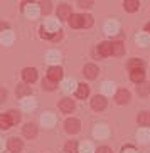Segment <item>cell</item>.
I'll list each match as a JSON object with an SVG mask.
<instances>
[{
	"label": "cell",
	"instance_id": "6da1fadb",
	"mask_svg": "<svg viewBox=\"0 0 150 153\" xmlns=\"http://www.w3.org/2000/svg\"><path fill=\"white\" fill-rule=\"evenodd\" d=\"M63 69L59 68V66H52V68H49V71H47V79L52 82H57L63 79Z\"/></svg>",
	"mask_w": 150,
	"mask_h": 153
},
{
	"label": "cell",
	"instance_id": "7a4b0ae2",
	"mask_svg": "<svg viewBox=\"0 0 150 153\" xmlns=\"http://www.w3.org/2000/svg\"><path fill=\"white\" fill-rule=\"evenodd\" d=\"M93 135H95V138H98V140L106 138V136L110 135L108 126H106V125H96V126H95V130H93Z\"/></svg>",
	"mask_w": 150,
	"mask_h": 153
},
{
	"label": "cell",
	"instance_id": "3957f363",
	"mask_svg": "<svg viewBox=\"0 0 150 153\" xmlns=\"http://www.w3.org/2000/svg\"><path fill=\"white\" fill-rule=\"evenodd\" d=\"M22 79L25 82H34L37 79V71L34 68H25L22 71Z\"/></svg>",
	"mask_w": 150,
	"mask_h": 153
},
{
	"label": "cell",
	"instance_id": "277c9868",
	"mask_svg": "<svg viewBox=\"0 0 150 153\" xmlns=\"http://www.w3.org/2000/svg\"><path fill=\"white\" fill-rule=\"evenodd\" d=\"M66 131L68 133H78L79 131V128H81V125H79V121H78L76 118H69V120H66Z\"/></svg>",
	"mask_w": 150,
	"mask_h": 153
},
{
	"label": "cell",
	"instance_id": "5b68a950",
	"mask_svg": "<svg viewBox=\"0 0 150 153\" xmlns=\"http://www.w3.org/2000/svg\"><path fill=\"white\" fill-rule=\"evenodd\" d=\"M91 108L96 109V111H101V109L106 108V99L103 96H95L91 99Z\"/></svg>",
	"mask_w": 150,
	"mask_h": 153
},
{
	"label": "cell",
	"instance_id": "8992f818",
	"mask_svg": "<svg viewBox=\"0 0 150 153\" xmlns=\"http://www.w3.org/2000/svg\"><path fill=\"white\" fill-rule=\"evenodd\" d=\"M130 79H132L133 82H137V84L143 82V79H145L143 69H133V71H130Z\"/></svg>",
	"mask_w": 150,
	"mask_h": 153
},
{
	"label": "cell",
	"instance_id": "52a82bcc",
	"mask_svg": "<svg viewBox=\"0 0 150 153\" xmlns=\"http://www.w3.org/2000/svg\"><path fill=\"white\" fill-rule=\"evenodd\" d=\"M7 146H9L10 152H14V153H19L20 150H22V140H19V138H9V143H7Z\"/></svg>",
	"mask_w": 150,
	"mask_h": 153
},
{
	"label": "cell",
	"instance_id": "ba28073f",
	"mask_svg": "<svg viewBox=\"0 0 150 153\" xmlns=\"http://www.w3.org/2000/svg\"><path fill=\"white\" fill-rule=\"evenodd\" d=\"M24 14L31 19H36L39 15V9L37 5H32V4H24Z\"/></svg>",
	"mask_w": 150,
	"mask_h": 153
},
{
	"label": "cell",
	"instance_id": "9c48e42d",
	"mask_svg": "<svg viewBox=\"0 0 150 153\" xmlns=\"http://www.w3.org/2000/svg\"><path fill=\"white\" fill-rule=\"evenodd\" d=\"M59 109L63 113H71L74 109V101L73 99H61V103H59Z\"/></svg>",
	"mask_w": 150,
	"mask_h": 153
},
{
	"label": "cell",
	"instance_id": "30bf717a",
	"mask_svg": "<svg viewBox=\"0 0 150 153\" xmlns=\"http://www.w3.org/2000/svg\"><path fill=\"white\" fill-rule=\"evenodd\" d=\"M118 29H120V25H118L116 20H108V22L105 24V32L108 36H115V34L118 32Z\"/></svg>",
	"mask_w": 150,
	"mask_h": 153
},
{
	"label": "cell",
	"instance_id": "8fae6325",
	"mask_svg": "<svg viewBox=\"0 0 150 153\" xmlns=\"http://www.w3.org/2000/svg\"><path fill=\"white\" fill-rule=\"evenodd\" d=\"M83 72H84V76H86L88 79H95V77L98 76V68H96L95 64H86Z\"/></svg>",
	"mask_w": 150,
	"mask_h": 153
},
{
	"label": "cell",
	"instance_id": "7c38bea8",
	"mask_svg": "<svg viewBox=\"0 0 150 153\" xmlns=\"http://www.w3.org/2000/svg\"><path fill=\"white\" fill-rule=\"evenodd\" d=\"M115 99H116L118 104H125V103L130 101V93H128L127 89H120L118 93H116V96H115Z\"/></svg>",
	"mask_w": 150,
	"mask_h": 153
},
{
	"label": "cell",
	"instance_id": "4fadbf2b",
	"mask_svg": "<svg viewBox=\"0 0 150 153\" xmlns=\"http://www.w3.org/2000/svg\"><path fill=\"white\" fill-rule=\"evenodd\" d=\"M69 15H71V7H69L68 4H61L59 7H57V17L59 19H69Z\"/></svg>",
	"mask_w": 150,
	"mask_h": 153
},
{
	"label": "cell",
	"instance_id": "5bb4252c",
	"mask_svg": "<svg viewBox=\"0 0 150 153\" xmlns=\"http://www.w3.org/2000/svg\"><path fill=\"white\" fill-rule=\"evenodd\" d=\"M12 41H14V34H12V30H4V32H0V42L4 45H9L12 44Z\"/></svg>",
	"mask_w": 150,
	"mask_h": 153
},
{
	"label": "cell",
	"instance_id": "9a60e30c",
	"mask_svg": "<svg viewBox=\"0 0 150 153\" xmlns=\"http://www.w3.org/2000/svg\"><path fill=\"white\" fill-rule=\"evenodd\" d=\"M135 42H137L138 45H142V47H145V45L150 44V36L147 34V32H140V34H137Z\"/></svg>",
	"mask_w": 150,
	"mask_h": 153
},
{
	"label": "cell",
	"instance_id": "2e32d148",
	"mask_svg": "<svg viewBox=\"0 0 150 153\" xmlns=\"http://www.w3.org/2000/svg\"><path fill=\"white\" fill-rule=\"evenodd\" d=\"M137 121H138L140 126H143V128L150 126V113L149 111H142L140 114H138V118H137Z\"/></svg>",
	"mask_w": 150,
	"mask_h": 153
},
{
	"label": "cell",
	"instance_id": "e0dca14e",
	"mask_svg": "<svg viewBox=\"0 0 150 153\" xmlns=\"http://www.w3.org/2000/svg\"><path fill=\"white\" fill-rule=\"evenodd\" d=\"M98 54L103 56V57L111 54V42H101V44L98 45Z\"/></svg>",
	"mask_w": 150,
	"mask_h": 153
},
{
	"label": "cell",
	"instance_id": "ac0fdd59",
	"mask_svg": "<svg viewBox=\"0 0 150 153\" xmlns=\"http://www.w3.org/2000/svg\"><path fill=\"white\" fill-rule=\"evenodd\" d=\"M24 136L25 138H34V136L37 135V126L36 125H32V123H29V125L24 126Z\"/></svg>",
	"mask_w": 150,
	"mask_h": 153
},
{
	"label": "cell",
	"instance_id": "d6986e66",
	"mask_svg": "<svg viewBox=\"0 0 150 153\" xmlns=\"http://www.w3.org/2000/svg\"><path fill=\"white\" fill-rule=\"evenodd\" d=\"M88 94H90V88H88V84H78V88H76V96L78 98L84 99Z\"/></svg>",
	"mask_w": 150,
	"mask_h": 153
},
{
	"label": "cell",
	"instance_id": "ffe728a7",
	"mask_svg": "<svg viewBox=\"0 0 150 153\" xmlns=\"http://www.w3.org/2000/svg\"><path fill=\"white\" fill-rule=\"evenodd\" d=\"M137 138L140 140L142 143H149V141H150V130H149V128H142V130H138Z\"/></svg>",
	"mask_w": 150,
	"mask_h": 153
},
{
	"label": "cell",
	"instance_id": "44dd1931",
	"mask_svg": "<svg viewBox=\"0 0 150 153\" xmlns=\"http://www.w3.org/2000/svg\"><path fill=\"white\" fill-rule=\"evenodd\" d=\"M68 22H69V25H71L73 29H79V27H81V15L71 14V15H69V19H68Z\"/></svg>",
	"mask_w": 150,
	"mask_h": 153
},
{
	"label": "cell",
	"instance_id": "7402d4cb",
	"mask_svg": "<svg viewBox=\"0 0 150 153\" xmlns=\"http://www.w3.org/2000/svg\"><path fill=\"white\" fill-rule=\"evenodd\" d=\"M41 121H42L44 126H52L56 123V116L52 114V113H44L42 118H41Z\"/></svg>",
	"mask_w": 150,
	"mask_h": 153
},
{
	"label": "cell",
	"instance_id": "603a6c76",
	"mask_svg": "<svg viewBox=\"0 0 150 153\" xmlns=\"http://www.w3.org/2000/svg\"><path fill=\"white\" fill-rule=\"evenodd\" d=\"M37 106L36 99H32L31 96L29 98H24L22 99V109H25V111H31V109H34Z\"/></svg>",
	"mask_w": 150,
	"mask_h": 153
},
{
	"label": "cell",
	"instance_id": "cb8c5ba5",
	"mask_svg": "<svg viewBox=\"0 0 150 153\" xmlns=\"http://www.w3.org/2000/svg\"><path fill=\"white\" fill-rule=\"evenodd\" d=\"M138 2L137 0H125L123 2V7H125V10H128V12H135V10H138Z\"/></svg>",
	"mask_w": 150,
	"mask_h": 153
},
{
	"label": "cell",
	"instance_id": "d4e9b609",
	"mask_svg": "<svg viewBox=\"0 0 150 153\" xmlns=\"http://www.w3.org/2000/svg\"><path fill=\"white\" fill-rule=\"evenodd\" d=\"M123 52H125V45H123L122 42H113V44H111V54L122 56Z\"/></svg>",
	"mask_w": 150,
	"mask_h": 153
},
{
	"label": "cell",
	"instance_id": "484cf974",
	"mask_svg": "<svg viewBox=\"0 0 150 153\" xmlns=\"http://www.w3.org/2000/svg\"><path fill=\"white\" fill-rule=\"evenodd\" d=\"M10 126H12V121H10L9 114L5 113V114H0V128L2 130H9Z\"/></svg>",
	"mask_w": 150,
	"mask_h": 153
},
{
	"label": "cell",
	"instance_id": "4316f807",
	"mask_svg": "<svg viewBox=\"0 0 150 153\" xmlns=\"http://www.w3.org/2000/svg\"><path fill=\"white\" fill-rule=\"evenodd\" d=\"M137 91H138V94H140V96L150 94V84H149V82H140V84L137 86Z\"/></svg>",
	"mask_w": 150,
	"mask_h": 153
},
{
	"label": "cell",
	"instance_id": "83f0119b",
	"mask_svg": "<svg viewBox=\"0 0 150 153\" xmlns=\"http://www.w3.org/2000/svg\"><path fill=\"white\" fill-rule=\"evenodd\" d=\"M46 32L47 30H51V32H59V22L57 20H47L46 22V29H44Z\"/></svg>",
	"mask_w": 150,
	"mask_h": 153
},
{
	"label": "cell",
	"instance_id": "f1b7e54d",
	"mask_svg": "<svg viewBox=\"0 0 150 153\" xmlns=\"http://www.w3.org/2000/svg\"><path fill=\"white\" fill-rule=\"evenodd\" d=\"M103 93H105V94H113L115 93V82H111V81L103 82Z\"/></svg>",
	"mask_w": 150,
	"mask_h": 153
},
{
	"label": "cell",
	"instance_id": "f546056e",
	"mask_svg": "<svg viewBox=\"0 0 150 153\" xmlns=\"http://www.w3.org/2000/svg\"><path fill=\"white\" fill-rule=\"evenodd\" d=\"M128 69L130 71H133V69H143V62H142L140 59H132L128 62Z\"/></svg>",
	"mask_w": 150,
	"mask_h": 153
},
{
	"label": "cell",
	"instance_id": "4dcf8cb0",
	"mask_svg": "<svg viewBox=\"0 0 150 153\" xmlns=\"http://www.w3.org/2000/svg\"><path fill=\"white\" fill-rule=\"evenodd\" d=\"M59 59H61V54L57 51H49L47 52V61L49 62H59Z\"/></svg>",
	"mask_w": 150,
	"mask_h": 153
},
{
	"label": "cell",
	"instance_id": "1f68e13d",
	"mask_svg": "<svg viewBox=\"0 0 150 153\" xmlns=\"http://www.w3.org/2000/svg\"><path fill=\"white\" fill-rule=\"evenodd\" d=\"M63 86H64V89L66 91H74L78 88V84H76L74 79H66V81L63 82Z\"/></svg>",
	"mask_w": 150,
	"mask_h": 153
},
{
	"label": "cell",
	"instance_id": "d6a6232c",
	"mask_svg": "<svg viewBox=\"0 0 150 153\" xmlns=\"http://www.w3.org/2000/svg\"><path fill=\"white\" fill-rule=\"evenodd\" d=\"M64 150H66V153H78V143L76 141H68Z\"/></svg>",
	"mask_w": 150,
	"mask_h": 153
},
{
	"label": "cell",
	"instance_id": "836d02e7",
	"mask_svg": "<svg viewBox=\"0 0 150 153\" xmlns=\"http://www.w3.org/2000/svg\"><path fill=\"white\" fill-rule=\"evenodd\" d=\"M93 25V17L91 15H81V27H91Z\"/></svg>",
	"mask_w": 150,
	"mask_h": 153
},
{
	"label": "cell",
	"instance_id": "e575fe53",
	"mask_svg": "<svg viewBox=\"0 0 150 153\" xmlns=\"http://www.w3.org/2000/svg\"><path fill=\"white\" fill-rule=\"evenodd\" d=\"M95 152V148H93V145L91 143H81V146H79V153H93Z\"/></svg>",
	"mask_w": 150,
	"mask_h": 153
},
{
	"label": "cell",
	"instance_id": "d590c367",
	"mask_svg": "<svg viewBox=\"0 0 150 153\" xmlns=\"http://www.w3.org/2000/svg\"><path fill=\"white\" fill-rule=\"evenodd\" d=\"M25 94L31 96V89H29L27 86H19V88H17V96H19V98H24Z\"/></svg>",
	"mask_w": 150,
	"mask_h": 153
},
{
	"label": "cell",
	"instance_id": "8d00e7d4",
	"mask_svg": "<svg viewBox=\"0 0 150 153\" xmlns=\"http://www.w3.org/2000/svg\"><path fill=\"white\" fill-rule=\"evenodd\" d=\"M42 88H44L46 91H54L56 89V82L49 81V79H44V81H42Z\"/></svg>",
	"mask_w": 150,
	"mask_h": 153
},
{
	"label": "cell",
	"instance_id": "74e56055",
	"mask_svg": "<svg viewBox=\"0 0 150 153\" xmlns=\"http://www.w3.org/2000/svg\"><path fill=\"white\" fill-rule=\"evenodd\" d=\"M7 114H9V118H10V121H12V125H15V123L20 121V114H19L17 111H9Z\"/></svg>",
	"mask_w": 150,
	"mask_h": 153
},
{
	"label": "cell",
	"instance_id": "f35d334b",
	"mask_svg": "<svg viewBox=\"0 0 150 153\" xmlns=\"http://www.w3.org/2000/svg\"><path fill=\"white\" fill-rule=\"evenodd\" d=\"M51 2H44V4H42V7H41V10H42V14H49L51 12V9H52V7H51Z\"/></svg>",
	"mask_w": 150,
	"mask_h": 153
},
{
	"label": "cell",
	"instance_id": "ab89813d",
	"mask_svg": "<svg viewBox=\"0 0 150 153\" xmlns=\"http://www.w3.org/2000/svg\"><path fill=\"white\" fill-rule=\"evenodd\" d=\"M91 4H93L91 0H86V2L79 0V2H78V5H79V7H83V9H88V7H91Z\"/></svg>",
	"mask_w": 150,
	"mask_h": 153
},
{
	"label": "cell",
	"instance_id": "60d3db41",
	"mask_svg": "<svg viewBox=\"0 0 150 153\" xmlns=\"http://www.w3.org/2000/svg\"><path fill=\"white\" fill-rule=\"evenodd\" d=\"M98 153H111V150L108 146H101V148H98Z\"/></svg>",
	"mask_w": 150,
	"mask_h": 153
},
{
	"label": "cell",
	"instance_id": "b9f144b4",
	"mask_svg": "<svg viewBox=\"0 0 150 153\" xmlns=\"http://www.w3.org/2000/svg\"><path fill=\"white\" fill-rule=\"evenodd\" d=\"M5 98H7V91H5V89H2V88H0V101H4Z\"/></svg>",
	"mask_w": 150,
	"mask_h": 153
},
{
	"label": "cell",
	"instance_id": "7bdbcfd3",
	"mask_svg": "<svg viewBox=\"0 0 150 153\" xmlns=\"http://www.w3.org/2000/svg\"><path fill=\"white\" fill-rule=\"evenodd\" d=\"M123 153H138V152H135L133 148H130V146H128V148H125V150H123Z\"/></svg>",
	"mask_w": 150,
	"mask_h": 153
},
{
	"label": "cell",
	"instance_id": "ee69618b",
	"mask_svg": "<svg viewBox=\"0 0 150 153\" xmlns=\"http://www.w3.org/2000/svg\"><path fill=\"white\" fill-rule=\"evenodd\" d=\"M2 152H4V140L0 138V153H2Z\"/></svg>",
	"mask_w": 150,
	"mask_h": 153
},
{
	"label": "cell",
	"instance_id": "f6af8a7d",
	"mask_svg": "<svg viewBox=\"0 0 150 153\" xmlns=\"http://www.w3.org/2000/svg\"><path fill=\"white\" fill-rule=\"evenodd\" d=\"M2 29H5V30H7V24H2V22H0V30H2Z\"/></svg>",
	"mask_w": 150,
	"mask_h": 153
}]
</instances>
